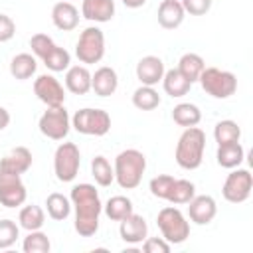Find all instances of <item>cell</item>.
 Wrapping results in <instances>:
<instances>
[{
	"label": "cell",
	"mask_w": 253,
	"mask_h": 253,
	"mask_svg": "<svg viewBox=\"0 0 253 253\" xmlns=\"http://www.w3.org/2000/svg\"><path fill=\"white\" fill-rule=\"evenodd\" d=\"M251 190H253V176L247 168H233L223 186H221V194L225 198V202L229 204H243L249 200L251 196Z\"/></svg>",
	"instance_id": "cell-9"
},
{
	"label": "cell",
	"mask_w": 253,
	"mask_h": 253,
	"mask_svg": "<svg viewBox=\"0 0 253 253\" xmlns=\"http://www.w3.org/2000/svg\"><path fill=\"white\" fill-rule=\"evenodd\" d=\"M36 69H38V57L32 53H18L10 61V73L18 81L30 79L36 73Z\"/></svg>",
	"instance_id": "cell-23"
},
{
	"label": "cell",
	"mask_w": 253,
	"mask_h": 253,
	"mask_svg": "<svg viewBox=\"0 0 253 253\" xmlns=\"http://www.w3.org/2000/svg\"><path fill=\"white\" fill-rule=\"evenodd\" d=\"M204 67H206V61H204V57L202 55H198V53H192V51H188V53H184L180 59H178V71L190 81V83H196L198 79H200V75H202V71H204Z\"/></svg>",
	"instance_id": "cell-25"
},
{
	"label": "cell",
	"mask_w": 253,
	"mask_h": 253,
	"mask_svg": "<svg viewBox=\"0 0 253 253\" xmlns=\"http://www.w3.org/2000/svg\"><path fill=\"white\" fill-rule=\"evenodd\" d=\"M119 233H121V239L125 243H130V245H138L146 239L148 235V225H146V219L138 213H130L126 215L125 219L119 221Z\"/></svg>",
	"instance_id": "cell-15"
},
{
	"label": "cell",
	"mask_w": 253,
	"mask_h": 253,
	"mask_svg": "<svg viewBox=\"0 0 253 253\" xmlns=\"http://www.w3.org/2000/svg\"><path fill=\"white\" fill-rule=\"evenodd\" d=\"M202 89L213 99H229L237 91V77L231 71L219 67H204L200 75Z\"/></svg>",
	"instance_id": "cell-5"
},
{
	"label": "cell",
	"mask_w": 253,
	"mask_h": 253,
	"mask_svg": "<svg viewBox=\"0 0 253 253\" xmlns=\"http://www.w3.org/2000/svg\"><path fill=\"white\" fill-rule=\"evenodd\" d=\"M194 196H196V186H194V182L184 180V178H176L174 184H172V188H170V192H168L166 202H170V204H174V206H184V204H188Z\"/></svg>",
	"instance_id": "cell-30"
},
{
	"label": "cell",
	"mask_w": 253,
	"mask_h": 253,
	"mask_svg": "<svg viewBox=\"0 0 253 253\" xmlns=\"http://www.w3.org/2000/svg\"><path fill=\"white\" fill-rule=\"evenodd\" d=\"M45 223V211L36 206V204H30V206H24L18 213V225L24 227L26 231H36V229H42Z\"/></svg>",
	"instance_id": "cell-27"
},
{
	"label": "cell",
	"mask_w": 253,
	"mask_h": 253,
	"mask_svg": "<svg viewBox=\"0 0 253 253\" xmlns=\"http://www.w3.org/2000/svg\"><path fill=\"white\" fill-rule=\"evenodd\" d=\"M132 105L138 111H154L160 105V95L154 87L150 85H140L132 93Z\"/></svg>",
	"instance_id": "cell-31"
},
{
	"label": "cell",
	"mask_w": 253,
	"mask_h": 253,
	"mask_svg": "<svg viewBox=\"0 0 253 253\" xmlns=\"http://www.w3.org/2000/svg\"><path fill=\"white\" fill-rule=\"evenodd\" d=\"M79 10L69 2V0H61L57 4H53L51 8V22L57 30L61 32H71L79 26Z\"/></svg>",
	"instance_id": "cell-17"
},
{
	"label": "cell",
	"mask_w": 253,
	"mask_h": 253,
	"mask_svg": "<svg viewBox=\"0 0 253 253\" xmlns=\"http://www.w3.org/2000/svg\"><path fill=\"white\" fill-rule=\"evenodd\" d=\"M14 34H16L14 20L10 16H6V14H0V43L10 42L14 38Z\"/></svg>",
	"instance_id": "cell-41"
},
{
	"label": "cell",
	"mask_w": 253,
	"mask_h": 253,
	"mask_svg": "<svg viewBox=\"0 0 253 253\" xmlns=\"http://www.w3.org/2000/svg\"><path fill=\"white\" fill-rule=\"evenodd\" d=\"M71 126L79 132V134H87V136H105L111 130V117L107 111L103 109H79L75 111V115L71 117Z\"/></svg>",
	"instance_id": "cell-7"
},
{
	"label": "cell",
	"mask_w": 253,
	"mask_h": 253,
	"mask_svg": "<svg viewBox=\"0 0 253 253\" xmlns=\"http://www.w3.org/2000/svg\"><path fill=\"white\" fill-rule=\"evenodd\" d=\"M123 4L126 6V8H140V6H144L146 4V0H123Z\"/></svg>",
	"instance_id": "cell-43"
},
{
	"label": "cell",
	"mask_w": 253,
	"mask_h": 253,
	"mask_svg": "<svg viewBox=\"0 0 253 253\" xmlns=\"http://www.w3.org/2000/svg\"><path fill=\"white\" fill-rule=\"evenodd\" d=\"M81 152L75 142H61L53 154V172L59 182H73L79 174Z\"/></svg>",
	"instance_id": "cell-8"
},
{
	"label": "cell",
	"mask_w": 253,
	"mask_h": 253,
	"mask_svg": "<svg viewBox=\"0 0 253 253\" xmlns=\"http://www.w3.org/2000/svg\"><path fill=\"white\" fill-rule=\"evenodd\" d=\"M91 174H93L95 182L99 186H103V188H107V186H111L115 182V170H113L111 162L101 154L91 160Z\"/></svg>",
	"instance_id": "cell-33"
},
{
	"label": "cell",
	"mask_w": 253,
	"mask_h": 253,
	"mask_svg": "<svg viewBox=\"0 0 253 253\" xmlns=\"http://www.w3.org/2000/svg\"><path fill=\"white\" fill-rule=\"evenodd\" d=\"M170 247L172 245L164 237H146L142 241V251L144 253H168Z\"/></svg>",
	"instance_id": "cell-40"
},
{
	"label": "cell",
	"mask_w": 253,
	"mask_h": 253,
	"mask_svg": "<svg viewBox=\"0 0 253 253\" xmlns=\"http://www.w3.org/2000/svg\"><path fill=\"white\" fill-rule=\"evenodd\" d=\"M172 121L178 126H184V128L198 126L200 121H202V111L194 103H178L172 109Z\"/></svg>",
	"instance_id": "cell-26"
},
{
	"label": "cell",
	"mask_w": 253,
	"mask_h": 253,
	"mask_svg": "<svg viewBox=\"0 0 253 253\" xmlns=\"http://www.w3.org/2000/svg\"><path fill=\"white\" fill-rule=\"evenodd\" d=\"M204 150H206V132L200 126H188L178 138L174 158L180 168L196 170L202 166Z\"/></svg>",
	"instance_id": "cell-3"
},
{
	"label": "cell",
	"mask_w": 253,
	"mask_h": 253,
	"mask_svg": "<svg viewBox=\"0 0 253 253\" xmlns=\"http://www.w3.org/2000/svg\"><path fill=\"white\" fill-rule=\"evenodd\" d=\"M215 158H217V164L221 168H227V170H233L237 166H241L243 158H245V150L239 142H231V144H219L217 146V152H215Z\"/></svg>",
	"instance_id": "cell-22"
},
{
	"label": "cell",
	"mask_w": 253,
	"mask_h": 253,
	"mask_svg": "<svg viewBox=\"0 0 253 253\" xmlns=\"http://www.w3.org/2000/svg\"><path fill=\"white\" fill-rule=\"evenodd\" d=\"M10 125V113L0 105V130H4Z\"/></svg>",
	"instance_id": "cell-42"
},
{
	"label": "cell",
	"mask_w": 253,
	"mask_h": 253,
	"mask_svg": "<svg viewBox=\"0 0 253 253\" xmlns=\"http://www.w3.org/2000/svg\"><path fill=\"white\" fill-rule=\"evenodd\" d=\"M217 213V204L211 196L202 194V196H194L188 202V217L190 221H194L196 225H208L210 221H213Z\"/></svg>",
	"instance_id": "cell-13"
},
{
	"label": "cell",
	"mask_w": 253,
	"mask_h": 253,
	"mask_svg": "<svg viewBox=\"0 0 253 253\" xmlns=\"http://www.w3.org/2000/svg\"><path fill=\"white\" fill-rule=\"evenodd\" d=\"M174 176H170V174H158V176H154L152 180H150V184H148V188H150V194L154 196V198H158V200H166L168 198V192H170V188H172V184H174Z\"/></svg>",
	"instance_id": "cell-37"
},
{
	"label": "cell",
	"mask_w": 253,
	"mask_h": 253,
	"mask_svg": "<svg viewBox=\"0 0 253 253\" xmlns=\"http://www.w3.org/2000/svg\"><path fill=\"white\" fill-rule=\"evenodd\" d=\"M22 249H24V253H49L51 251V241L42 229L28 231V235L24 237Z\"/></svg>",
	"instance_id": "cell-34"
},
{
	"label": "cell",
	"mask_w": 253,
	"mask_h": 253,
	"mask_svg": "<svg viewBox=\"0 0 253 253\" xmlns=\"http://www.w3.org/2000/svg\"><path fill=\"white\" fill-rule=\"evenodd\" d=\"M65 89L73 95H87L91 91V71L87 65H69L65 69Z\"/></svg>",
	"instance_id": "cell-20"
},
{
	"label": "cell",
	"mask_w": 253,
	"mask_h": 253,
	"mask_svg": "<svg viewBox=\"0 0 253 253\" xmlns=\"http://www.w3.org/2000/svg\"><path fill=\"white\" fill-rule=\"evenodd\" d=\"M55 42L47 36V34H34L30 38V47H32V53L38 57V59H43L51 49H53Z\"/></svg>",
	"instance_id": "cell-38"
},
{
	"label": "cell",
	"mask_w": 253,
	"mask_h": 253,
	"mask_svg": "<svg viewBox=\"0 0 253 253\" xmlns=\"http://www.w3.org/2000/svg\"><path fill=\"white\" fill-rule=\"evenodd\" d=\"M156 225H158L162 237L170 245H180V243H184L190 237V221L174 206H166V208H162L158 211Z\"/></svg>",
	"instance_id": "cell-4"
},
{
	"label": "cell",
	"mask_w": 253,
	"mask_h": 253,
	"mask_svg": "<svg viewBox=\"0 0 253 253\" xmlns=\"http://www.w3.org/2000/svg\"><path fill=\"white\" fill-rule=\"evenodd\" d=\"M32 162H34V158H32V152H30V148H26V146H16V148H12L8 154H4L2 158H0V170H4V172H10V174H24V172H28L30 168H32Z\"/></svg>",
	"instance_id": "cell-16"
},
{
	"label": "cell",
	"mask_w": 253,
	"mask_h": 253,
	"mask_svg": "<svg viewBox=\"0 0 253 253\" xmlns=\"http://www.w3.org/2000/svg\"><path fill=\"white\" fill-rule=\"evenodd\" d=\"M71 208L75 210V231L81 237H93L99 229V215L103 211V204L99 192L93 184H77L69 194Z\"/></svg>",
	"instance_id": "cell-1"
},
{
	"label": "cell",
	"mask_w": 253,
	"mask_h": 253,
	"mask_svg": "<svg viewBox=\"0 0 253 253\" xmlns=\"http://www.w3.org/2000/svg\"><path fill=\"white\" fill-rule=\"evenodd\" d=\"M117 87H119V75L113 67L103 65L95 73H91V89L95 91V95L111 97V95H115Z\"/></svg>",
	"instance_id": "cell-19"
},
{
	"label": "cell",
	"mask_w": 253,
	"mask_h": 253,
	"mask_svg": "<svg viewBox=\"0 0 253 253\" xmlns=\"http://www.w3.org/2000/svg\"><path fill=\"white\" fill-rule=\"evenodd\" d=\"M186 18V12L180 4V0H162L158 6V24L164 30H176L182 26Z\"/></svg>",
	"instance_id": "cell-21"
},
{
	"label": "cell",
	"mask_w": 253,
	"mask_h": 253,
	"mask_svg": "<svg viewBox=\"0 0 253 253\" xmlns=\"http://www.w3.org/2000/svg\"><path fill=\"white\" fill-rule=\"evenodd\" d=\"M81 16L95 24L111 22L115 16V0H83Z\"/></svg>",
	"instance_id": "cell-18"
},
{
	"label": "cell",
	"mask_w": 253,
	"mask_h": 253,
	"mask_svg": "<svg viewBox=\"0 0 253 253\" xmlns=\"http://www.w3.org/2000/svg\"><path fill=\"white\" fill-rule=\"evenodd\" d=\"M162 87L166 91V95H170L172 99H178V97H184L192 83L178 71V69H168L164 71V77H162Z\"/></svg>",
	"instance_id": "cell-24"
},
{
	"label": "cell",
	"mask_w": 253,
	"mask_h": 253,
	"mask_svg": "<svg viewBox=\"0 0 253 253\" xmlns=\"http://www.w3.org/2000/svg\"><path fill=\"white\" fill-rule=\"evenodd\" d=\"M180 4L190 16H204L211 8V0H180Z\"/></svg>",
	"instance_id": "cell-39"
},
{
	"label": "cell",
	"mask_w": 253,
	"mask_h": 253,
	"mask_svg": "<svg viewBox=\"0 0 253 253\" xmlns=\"http://www.w3.org/2000/svg\"><path fill=\"white\" fill-rule=\"evenodd\" d=\"M164 61L158 55H144L136 63V79L140 85H158L164 77Z\"/></svg>",
	"instance_id": "cell-14"
},
{
	"label": "cell",
	"mask_w": 253,
	"mask_h": 253,
	"mask_svg": "<svg viewBox=\"0 0 253 253\" xmlns=\"http://www.w3.org/2000/svg\"><path fill=\"white\" fill-rule=\"evenodd\" d=\"M42 61H43V65H45L49 71L59 73V71H65V69L69 67V63H71V55H69V51H67L65 47L53 45V49H51Z\"/></svg>",
	"instance_id": "cell-35"
},
{
	"label": "cell",
	"mask_w": 253,
	"mask_h": 253,
	"mask_svg": "<svg viewBox=\"0 0 253 253\" xmlns=\"http://www.w3.org/2000/svg\"><path fill=\"white\" fill-rule=\"evenodd\" d=\"M28 190L20 174H10L0 170V204L4 208H18L26 202Z\"/></svg>",
	"instance_id": "cell-11"
},
{
	"label": "cell",
	"mask_w": 253,
	"mask_h": 253,
	"mask_svg": "<svg viewBox=\"0 0 253 253\" xmlns=\"http://www.w3.org/2000/svg\"><path fill=\"white\" fill-rule=\"evenodd\" d=\"M34 93L45 107H61L65 103V89L51 73L38 75L34 81Z\"/></svg>",
	"instance_id": "cell-12"
},
{
	"label": "cell",
	"mask_w": 253,
	"mask_h": 253,
	"mask_svg": "<svg viewBox=\"0 0 253 253\" xmlns=\"http://www.w3.org/2000/svg\"><path fill=\"white\" fill-rule=\"evenodd\" d=\"M213 138H215L217 146H219V144L239 142V138H241V128H239V125H237L235 121H229V119L219 121V123L213 126Z\"/></svg>",
	"instance_id": "cell-32"
},
{
	"label": "cell",
	"mask_w": 253,
	"mask_h": 253,
	"mask_svg": "<svg viewBox=\"0 0 253 253\" xmlns=\"http://www.w3.org/2000/svg\"><path fill=\"white\" fill-rule=\"evenodd\" d=\"M75 55L79 63L93 65L99 63L105 55V34L97 26H89L79 34V40L75 43Z\"/></svg>",
	"instance_id": "cell-6"
},
{
	"label": "cell",
	"mask_w": 253,
	"mask_h": 253,
	"mask_svg": "<svg viewBox=\"0 0 253 253\" xmlns=\"http://www.w3.org/2000/svg\"><path fill=\"white\" fill-rule=\"evenodd\" d=\"M103 211L111 221H121L134 211V206L126 196H113L103 206Z\"/></svg>",
	"instance_id": "cell-29"
},
{
	"label": "cell",
	"mask_w": 253,
	"mask_h": 253,
	"mask_svg": "<svg viewBox=\"0 0 253 253\" xmlns=\"http://www.w3.org/2000/svg\"><path fill=\"white\" fill-rule=\"evenodd\" d=\"M45 210H47V215L55 221H63L69 217L71 213V200L59 192H53L45 198Z\"/></svg>",
	"instance_id": "cell-28"
},
{
	"label": "cell",
	"mask_w": 253,
	"mask_h": 253,
	"mask_svg": "<svg viewBox=\"0 0 253 253\" xmlns=\"http://www.w3.org/2000/svg\"><path fill=\"white\" fill-rule=\"evenodd\" d=\"M20 237V225L14 219H0V249H10Z\"/></svg>",
	"instance_id": "cell-36"
},
{
	"label": "cell",
	"mask_w": 253,
	"mask_h": 253,
	"mask_svg": "<svg viewBox=\"0 0 253 253\" xmlns=\"http://www.w3.org/2000/svg\"><path fill=\"white\" fill-rule=\"evenodd\" d=\"M40 132L51 140H63L71 128V117L65 107H47L38 121Z\"/></svg>",
	"instance_id": "cell-10"
},
{
	"label": "cell",
	"mask_w": 253,
	"mask_h": 253,
	"mask_svg": "<svg viewBox=\"0 0 253 253\" xmlns=\"http://www.w3.org/2000/svg\"><path fill=\"white\" fill-rule=\"evenodd\" d=\"M113 170H115V180L123 190H134L142 182L146 170V156L136 148H126L117 154Z\"/></svg>",
	"instance_id": "cell-2"
}]
</instances>
